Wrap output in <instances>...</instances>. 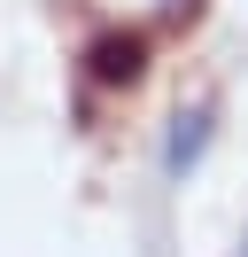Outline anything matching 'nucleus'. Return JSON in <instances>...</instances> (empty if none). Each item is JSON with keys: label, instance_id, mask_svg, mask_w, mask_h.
Masks as SVG:
<instances>
[{"label": "nucleus", "instance_id": "1", "mask_svg": "<svg viewBox=\"0 0 248 257\" xmlns=\"http://www.w3.org/2000/svg\"><path fill=\"white\" fill-rule=\"evenodd\" d=\"M140 70H148V39L140 32H101L86 47V78L93 86H140Z\"/></svg>", "mask_w": 248, "mask_h": 257}, {"label": "nucleus", "instance_id": "2", "mask_svg": "<svg viewBox=\"0 0 248 257\" xmlns=\"http://www.w3.org/2000/svg\"><path fill=\"white\" fill-rule=\"evenodd\" d=\"M210 125H217V109H210V101H194V109H178V117H170V141H163V172H170V179H186V172L202 164Z\"/></svg>", "mask_w": 248, "mask_h": 257}, {"label": "nucleus", "instance_id": "3", "mask_svg": "<svg viewBox=\"0 0 248 257\" xmlns=\"http://www.w3.org/2000/svg\"><path fill=\"white\" fill-rule=\"evenodd\" d=\"M240 257H248V241H240Z\"/></svg>", "mask_w": 248, "mask_h": 257}]
</instances>
